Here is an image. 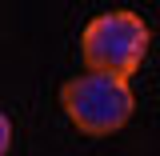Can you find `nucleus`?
<instances>
[{
    "label": "nucleus",
    "instance_id": "2",
    "mask_svg": "<svg viewBox=\"0 0 160 156\" xmlns=\"http://www.w3.org/2000/svg\"><path fill=\"white\" fill-rule=\"evenodd\" d=\"M148 44H152V32H148L144 16L132 8H112V12H100L84 24L80 56L88 68L132 76L148 56Z\"/></svg>",
    "mask_w": 160,
    "mask_h": 156
},
{
    "label": "nucleus",
    "instance_id": "3",
    "mask_svg": "<svg viewBox=\"0 0 160 156\" xmlns=\"http://www.w3.org/2000/svg\"><path fill=\"white\" fill-rule=\"evenodd\" d=\"M8 148H12V120L0 112V156H8Z\"/></svg>",
    "mask_w": 160,
    "mask_h": 156
},
{
    "label": "nucleus",
    "instance_id": "1",
    "mask_svg": "<svg viewBox=\"0 0 160 156\" xmlns=\"http://www.w3.org/2000/svg\"><path fill=\"white\" fill-rule=\"evenodd\" d=\"M60 108L84 136H112L132 120L136 92L128 76L88 68L84 76H72L60 88Z\"/></svg>",
    "mask_w": 160,
    "mask_h": 156
}]
</instances>
